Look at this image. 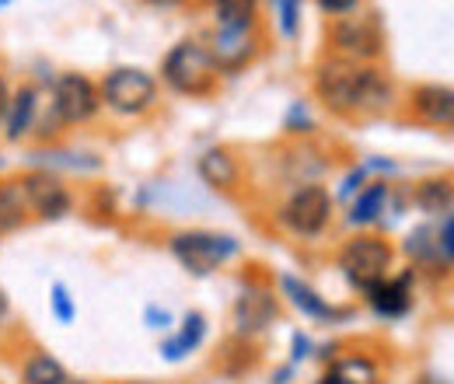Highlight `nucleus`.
Wrapping results in <instances>:
<instances>
[{"label": "nucleus", "instance_id": "32", "mask_svg": "<svg viewBox=\"0 0 454 384\" xmlns=\"http://www.w3.org/2000/svg\"><path fill=\"white\" fill-rule=\"evenodd\" d=\"M7 106H11V84H7V77L0 74V126H4V115H7Z\"/></svg>", "mask_w": 454, "mask_h": 384}, {"label": "nucleus", "instance_id": "33", "mask_svg": "<svg viewBox=\"0 0 454 384\" xmlns=\"http://www.w3.org/2000/svg\"><path fill=\"white\" fill-rule=\"evenodd\" d=\"M308 349H311V342H308V339H304V335L297 332V335H294V360H301V357H308Z\"/></svg>", "mask_w": 454, "mask_h": 384}, {"label": "nucleus", "instance_id": "26", "mask_svg": "<svg viewBox=\"0 0 454 384\" xmlns=\"http://www.w3.org/2000/svg\"><path fill=\"white\" fill-rule=\"evenodd\" d=\"M405 248H409V255H416V259H441V255H437V238H434L427 227L412 231L409 241H405Z\"/></svg>", "mask_w": 454, "mask_h": 384}, {"label": "nucleus", "instance_id": "9", "mask_svg": "<svg viewBox=\"0 0 454 384\" xmlns=\"http://www.w3.org/2000/svg\"><path fill=\"white\" fill-rule=\"evenodd\" d=\"M207 50L214 56L221 77L224 74H241L255 56L262 53V35L259 25H245V28H227V25H214Z\"/></svg>", "mask_w": 454, "mask_h": 384}, {"label": "nucleus", "instance_id": "4", "mask_svg": "<svg viewBox=\"0 0 454 384\" xmlns=\"http://www.w3.org/2000/svg\"><path fill=\"white\" fill-rule=\"evenodd\" d=\"M392 263H395V248L381 234H353L340 248V255H336L340 273L360 294H367L371 286L388 279L392 276Z\"/></svg>", "mask_w": 454, "mask_h": 384}, {"label": "nucleus", "instance_id": "20", "mask_svg": "<svg viewBox=\"0 0 454 384\" xmlns=\"http://www.w3.org/2000/svg\"><path fill=\"white\" fill-rule=\"evenodd\" d=\"M203 335H207V318H203L200 311H189V315L182 318L178 335H171V339L161 342V357H165V360H182V357H189L192 349H200Z\"/></svg>", "mask_w": 454, "mask_h": 384}, {"label": "nucleus", "instance_id": "27", "mask_svg": "<svg viewBox=\"0 0 454 384\" xmlns=\"http://www.w3.org/2000/svg\"><path fill=\"white\" fill-rule=\"evenodd\" d=\"M284 129L286 133H311L315 129V119H311V109L304 106V102H294L290 109H286V119H284Z\"/></svg>", "mask_w": 454, "mask_h": 384}, {"label": "nucleus", "instance_id": "15", "mask_svg": "<svg viewBox=\"0 0 454 384\" xmlns=\"http://www.w3.org/2000/svg\"><path fill=\"white\" fill-rule=\"evenodd\" d=\"M196 171H200V178H203L210 189H217V192H234V189L241 185V165H238V158H234L227 147H210V151H203L200 161H196Z\"/></svg>", "mask_w": 454, "mask_h": 384}, {"label": "nucleus", "instance_id": "22", "mask_svg": "<svg viewBox=\"0 0 454 384\" xmlns=\"http://www.w3.org/2000/svg\"><path fill=\"white\" fill-rule=\"evenodd\" d=\"M21 384H70V374H67V367L59 364L53 353L35 349L21 364Z\"/></svg>", "mask_w": 454, "mask_h": 384}, {"label": "nucleus", "instance_id": "36", "mask_svg": "<svg viewBox=\"0 0 454 384\" xmlns=\"http://www.w3.org/2000/svg\"><path fill=\"white\" fill-rule=\"evenodd\" d=\"M419 384H444V381H434V378H423Z\"/></svg>", "mask_w": 454, "mask_h": 384}, {"label": "nucleus", "instance_id": "3", "mask_svg": "<svg viewBox=\"0 0 454 384\" xmlns=\"http://www.w3.org/2000/svg\"><path fill=\"white\" fill-rule=\"evenodd\" d=\"M102 109H109L119 119H140L147 112L158 109L161 98V81L147 74L144 67H113L98 81Z\"/></svg>", "mask_w": 454, "mask_h": 384}, {"label": "nucleus", "instance_id": "5", "mask_svg": "<svg viewBox=\"0 0 454 384\" xmlns=\"http://www.w3.org/2000/svg\"><path fill=\"white\" fill-rule=\"evenodd\" d=\"M329 56H340L349 63H378L385 56V28L378 21V14H346L333 18L329 32Z\"/></svg>", "mask_w": 454, "mask_h": 384}, {"label": "nucleus", "instance_id": "24", "mask_svg": "<svg viewBox=\"0 0 454 384\" xmlns=\"http://www.w3.org/2000/svg\"><path fill=\"white\" fill-rule=\"evenodd\" d=\"M273 4H277L280 35H284V39H297V32H301V4H304V0H273Z\"/></svg>", "mask_w": 454, "mask_h": 384}, {"label": "nucleus", "instance_id": "16", "mask_svg": "<svg viewBox=\"0 0 454 384\" xmlns=\"http://www.w3.org/2000/svg\"><path fill=\"white\" fill-rule=\"evenodd\" d=\"M318 384H381V367L364 353H349L333 360Z\"/></svg>", "mask_w": 454, "mask_h": 384}, {"label": "nucleus", "instance_id": "21", "mask_svg": "<svg viewBox=\"0 0 454 384\" xmlns=\"http://www.w3.org/2000/svg\"><path fill=\"white\" fill-rule=\"evenodd\" d=\"M385 203H388V182H367V185L353 196L349 223H353V227L374 223V220L385 214Z\"/></svg>", "mask_w": 454, "mask_h": 384}, {"label": "nucleus", "instance_id": "18", "mask_svg": "<svg viewBox=\"0 0 454 384\" xmlns=\"http://www.w3.org/2000/svg\"><path fill=\"white\" fill-rule=\"evenodd\" d=\"M28 203H25V192H21V182L18 178H0V234H11V231H21L28 223Z\"/></svg>", "mask_w": 454, "mask_h": 384}, {"label": "nucleus", "instance_id": "25", "mask_svg": "<svg viewBox=\"0 0 454 384\" xmlns=\"http://www.w3.org/2000/svg\"><path fill=\"white\" fill-rule=\"evenodd\" d=\"M50 308H53V315H57L59 325H74V318H77V311H74V301H70V290L63 286V283H53V290H50Z\"/></svg>", "mask_w": 454, "mask_h": 384}, {"label": "nucleus", "instance_id": "10", "mask_svg": "<svg viewBox=\"0 0 454 384\" xmlns=\"http://www.w3.org/2000/svg\"><path fill=\"white\" fill-rule=\"evenodd\" d=\"M18 182H21V192H25V203H28L32 217L59 220L70 214L74 196H70V189L63 185L59 175H53V171H25Z\"/></svg>", "mask_w": 454, "mask_h": 384}, {"label": "nucleus", "instance_id": "2", "mask_svg": "<svg viewBox=\"0 0 454 384\" xmlns=\"http://www.w3.org/2000/svg\"><path fill=\"white\" fill-rule=\"evenodd\" d=\"M161 81H165V88H171L182 98H207L217 91L221 70L207 50V43L182 39L161 59Z\"/></svg>", "mask_w": 454, "mask_h": 384}, {"label": "nucleus", "instance_id": "17", "mask_svg": "<svg viewBox=\"0 0 454 384\" xmlns=\"http://www.w3.org/2000/svg\"><path fill=\"white\" fill-rule=\"evenodd\" d=\"M412 203L430 214V217H444L454 210V182L451 178H427L412 189Z\"/></svg>", "mask_w": 454, "mask_h": 384}, {"label": "nucleus", "instance_id": "11", "mask_svg": "<svg viewBox=\"0 0 454 384\" xmlns=\"http://www.w3.org/2000/svg\"><path fill=\"white\" fill-rule=\"evenodd\" d=\"M39 112H43V95H39V84L32 81H21L11 88V106H7V115H4V140L7 144H21L28 133H35L39 126Z\"/></svg>", "mask_w": 454, "mask_h": 384}, {"label": "nucleus", "instance_id": "13", "mask_svg": "<svg viewBox=\"0 0 454 384\" xmlns=\"http://www.w3.org/2000/svg\"><path fill=\"white\" fill-rule=\"evenodd\" d=\"M409 112L427 126H451L454 122V88L448 84H419L409 95Z\"/></svg>", "mask_w": 454, "mask_h": 384}, {"label": "nucleus", "instance_id": "34", "mask_svg": "<svg viewBox=\"0 0 454 384\" xmlns=\"http://www.w3.org/2000/svg\"><path fill=\"white\" fill-rule=\"evenodd\" d=\"M7 315H11V301H7V290L0 286V325L7 322Z\"/></svg>", "mask_w": 454, "mask_h": 384}, {"label": "nucleus", "instance_id": "37", "mask_svg": "<svg viewBox=\"0 0 454 384\" xmlns=\"http://www.w3.org/2000/svg\"><path fill=\"white\" fill-rule=\"evenodd\" d=\"M4 4H7V0H0V7H4Z\"/></svg>", "mask_w": 454, "mask_h": 384}, {"label": "nucleus", "instance_id": "31", "mask_svg": "<svg viewBox=\"0 0 454 384\" xmlns=\"http://www.w3.org/2000/svg\"><path fill=\"white\" fill-rule=\"evenodd\" d=\"M364 175H367V168H353V171L346 175V182H342V196L356 192V189H360V182H364Z\"/></svg>", "mask_w": 454, "mask_h": 384}, {"label": "nucleus", "instance_id": "29", "mask_svg": "<svg viewBox=\"0 0 454 384\" xmlns=\"http://www.w3.org/2000/svg\"><path fill=\"white\" fill-rule=\"evenodd\" d=\"M315 4L325 18H346V14H356L364 0H315Z\"/></svg>", "mask_w": 454, "mask_h": 384}, {"label": "nucleus", "instance_id": "19", "mask_svg": "<svg viewBox=\"0 0 454 384\" xmlns=\"http://www.w3.org/2000/svg\"><path fill=\"white\" fill-rule=\"evenodd\" d=\"M280 283H284V294L294 301V308L304 311L308 318H315V322H336V318L342 315V311H336V308H329V304H325L308 283H301L297 276H284Z\"/></svg>", "mask_w": 454, "mask_h": 384}, {"label": "nucleus", "instance_id": "7", "mask_svg": "<svg viewBox=\"0 0 454 384\" xmlns=\"http://www.w3.org/2000/svg\"><path fill=\"white\" fill-rule=\"evenodd\" d=\"M168 248L182 263V270H189L192 276L217 273L224 263L238 255V241L231 234H217V231H178V234H171Z\"/></svg>", "mask_w": 454, "mask_h": 384}, {"label": "nucleus", "instance_id": "12", "mask_svg": "<svg viewBox=\"0 0 454 384\" xmlns=\"http://www.w3.org/2000/svg\"><path fill=\"white\" fill-rule=\"evenodd\" d=\"M277 315H280V301L266 286L248 283L238 294V301H234V329H238V335H259V332H266L277 322Z\"/></svg>", "mask_w": 454, "mask_h": 384}, {"label": "nucleus", "instance_id": "14", "mask_svg": "<svg viewBox=\"0 0 454 384\" xmlns=\"http://www.w3.org/2000/svg\"><path fill=\"white\" fill-rule=\"evenodd\" d=\"M367 304L381 315V318H402L409 308H412V273H398L381 279L378 286H371L367 294Z\"/></svg>", "mask_w": 454, "mask_h": 384}, {"label": "nucleus", "instance_id": "1", "mask_svg": "<svg viewBox=\"0 0 454 384\" xmlns=\"http://www.w3.org/2000/svg\"><path fill=\"white\" fill-rule=\"evenodd\" d=\"M315 98L333 115H381L395 106V81L378 63L325 56L315 67Z\"/></svg>", "mask_w": 454, "mask_h": 384}, {"label": "nucleus", "instance_id": "8", "mask_svg": "<svg viewBox=\"0 0 454 384\" xmlns=\"http://www.w3.org/2000/svg\"><path fill=\"white\" fill-rule=\"evenodd\" d=\"M50 112L59 119V126H84L102 112L98 81H91L81 70H67L53 77L50 84Z\"/></svg>", "mask_w": 454, "mask_h": 384}, {"label": "nucleus", "instance_id": "35", "mask_svg": "<svg viewBox=\"0 0 454 384\" xmlns=\"http://www.w3.org/2000/svg\"><path fill=\"white\" fill-rule=\"evenodd\" d=\"M144 4H151V7H175V4H182V0H144Z\"/></svg>", "mask_w": 454, "mask_h": 384}, {"label": "nucleus", "instance_id": "6", "mask_svg": "<svg viewBox=\"0 0 454 384\" xmlns=\"http://www.w3.org/2000/svg\"><path fill=\"white\" fill-rule=\"evenodd\" d=\"M333 210H336L333 192L325 185H318V182H304L284 200L277 220L294 238H318L333 223Z\"/></svg>", "mask_w": 454, "mask_h": 384}, {"label": "nucleus", "instance_id": "38", "mask_svg": "<svg viewBox=\"0 0 454 384\" xmlns=\"http://www.w3.org/2000/svg\"><path fill=\"white\" fill-rule=\"evenodd\" d=\"M451 129H454V122H451Z\"/></svg>", "mask_w": 454, "mask_h": 384}, {"label": "nucleus", "instance_id": "23", "mask_svg": "<svg viewBox=\"0 0 454 384\" xmlns=\"http://www.w3.org/2000/svg\"><path fill=\"white\" fill-rule=\"evenodd\" d=\"M214 4V21L227 28H245L259 25V0H210Z\"/></svg>", "mask_w": 454, "mask_h": 384}, {"label": "nucleus", "instance_id": "30", "mask_svg": "<svg viewBox=\"0 0 454 384\" xmlns=\"http://www.w3.org/2000/svg\"><path fill=\"white\" fill-rule=\"evenodd\" d=\"M147 325H151V329H168L171 315L161 311V308H147Z\"/></svg>", "mask_w": 454, "mask_h": 384}, {"label": "nucleus", "instance_id": "28", "mask_svg": "<svg viewBox=\"0 0 454 384\" xmlns=\"http://www.w3.org/2000/svg\"><path fill=\"white\" fill-rule=\"evenodd\" d=\"M434 238H437V255H441L444 263H454V210L444 217L441 231H437Z\"/></svg>", "mask_w": 454, "mask_h": 384}]
</instances>
